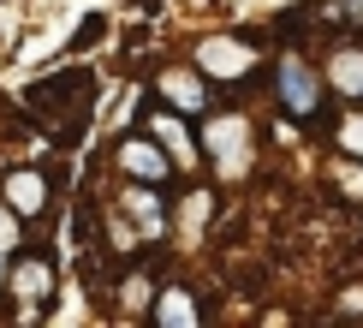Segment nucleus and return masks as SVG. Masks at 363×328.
Masks as SVG:
<instances>
[{"instance_id": "nucleus-1", "label": "nucleus", "mask_w": 363, "mask_h": 328, "mask_svg": "<svg viewBox=\"0 0 363 328\" xmlns=\"http://www.w3.org/2000/svg\"><path fill=\"white\" fill-rule=\"evenodd\" d=\"M274 96H280V108L292 114V119H310L322 114V78H315V66L310 60H298V54H286L280 66H274Z\"/></svg>"}, {"instance_id": "nucleus-2", "label": "nucleus", "mask_w": 363, "mask_h": 328, "mask_svg": "<svg viewBox=\"0 0 363 328\" xmlns=\"http://www.w3.org/2000/svg\"><path fill=\"white\" fill-rule=\"evenodd\" d=\"M113 161H119V173L138 179V185H167V173H173V161L161 155V138H125Z\"/></svg>"}, {"instance_id": "nucleus-3", "label": "nucleus", "mask_w": 363, "mask_h": 328, "mask_svg": "<svg viewBox=\"0 0 363 328\" xmlns=\"http://www.w3.org/2000/svg\"><path fill=\"white\" fill-rule=\"evenodd\" d=\"M12 293H18V298H36V305H48V293H54V257H42V251L18 257V268H12Z\"/></svg>"}, {"instance_id": "nucleus-4", "label": "nucleus", "mask_w": 363, "mask_h": 328, "mask_svg": "<svg viewBox=\"0 0 363 328\" xmlns=\"http://www.w3.org/2000/svg\"><path fill=\"white\" fill-rule=\"evenodd\" d=\"M203 72L208 78H245L250 72V54H245V42H233V36H215V42H203Z\"/></svg>"}, {"instance_id": "nucleus-5", "label": "nucleus", "mask_w": 363, "mask_h": 328, "mask_svg": "<svg viewBox=\"0 0 363 328\" xmlns=\"http://www.w3.org/2000/svg\"><path fill=\"white\" fill-rule=\"evenodd\" d=\"M6 203L18 209V221L42 215V209H48V179H42L36 168H18V173L6 179Z\"/></svg>"}, {"instance_id": "nucleus-6", "label": "nucleus", "mask_w": 363, "mask_h": 328, "mask_svg": "<svg viewBox=\"0 0 363 328\" xmlns=\"http://www.w3.org/2000/svg\"><path fill=\"white\" fill-rule=\"evenodd\" d=\"M161 96H167L179 114H203L208 108V89L196 84L191 72H161Z\"/></svg>"}, {"instance_id": "nucleus-7", "label": "nucleus", "mask_w": 363, "mask_h": 328, "mask_svg": "<svg viewBox=\"0 0 363 328\" xmlns=\"http://www.w3.org/2000/svg\"><path fill=\"white\" fill-rule=\"evenodd\" d=\"M208 149H220V168L226 173H238L245 168V119H215V126H208Z\"/></svg>"}, {"instance_id": "nucleus-8", "label": "nucleus", "mask_w": 363, "mask_h": 328, "mask_svg": "<svg viewBox=\"0 0 363 328\" xmlns=\"http://www.w3.org/2000/svg\"><path fill=\"white\" fill-rule=\"evenodd\" d=\"M328 84L345 89V96H363V48H340L328 60Z\"/></svg>"}, {"instance_id": "nucleus-9", "label": "nucleus", "mask_w": 363, "mask_h": 328, "mask_svg": "<svg viewBox=\"0 0 363 328\" xmlns=\"http://www.w3.org/2000/svg\"><path fill=\"white\" fill-rule=\"evenodd\" d=\"M125 209H131V221H138V233H143V239L167 233V209L149 197V191H125Z\"/></svg>"}, {"instance_id": "nucleus-10", "label": "nucleus", "mask_w": 363, "mask_h": 328, "mask_svg": "<svg viewBox=\"0 0 363 328\" xmlns=\"http://www.w3.org/2000/svg\"><path fill=\"white\" fill-rule=\"evenodd\" d=\"M155 138L173 149V168H196V149H191V138H185V126H179V119L161 114V119H155Z\"/></svg>"}, {"instance_id": "nucleus-11", "label": "nucleus", "mask_w": 363, "mask_h": 328, "mask_svg": "<svg viewBox=\"0 0 363 328\" xmlns=\"http://www.w3.org/2000/svg\"><path fill=\"white\" fill-rule=\"evenodd\" d=\"M155 317H161V322H203V310L191 305L185 287H167V293L155 298Z\"/></svg>"}, {"instance_id": "nucleus-12", "label": "nucleus", "mask_w": 363, "mask_h": 328, "mask_svg": "<svg viewBox=\"0 0 363 328\" xmlns=\"http://www.w3.org/2000/svg\"><path fill=\"white\" fill-rule=\"evenodd\" d=\"M101 36H108V18H101V12H89V18L78 24V36H72V54H84V48H96Z\"/></svg>"}, {"instance_id": "nucleus-13", "label": "nucleus", "mask_w": 363, "mask_h": 328, "mask_svg": "<svg viewBox=\"0 0 363 328\" xmlns=\"http://www.w3.org/2000/svg\"><path fill=\"white\" fill-rule=\"evenodd\" d=\"M12 245H18V209L6 203V209H0V263L12 257Z\"/></svg>"}, {"instance_id": "nucleus-14", "label": "nucleus", "mask_w": 363, "mask_h": 328, "mask_svg": "<svg viewBox=\"0 0 363 328\" xmlns=\"http://www.w3.org/2000/svg\"><path fill=\"white\" fill-rule=\"evenodd\" d=\"M334 24H352V30H363V0H334Z\"/></svg>"}, {"instance_id": "nucleus-15", "label": "nucleus", "mask_w": 363, "mask_h": 328, "mask_svg": "<svg viewBox=\"0 0 363 328\" xmlns=\"http://www.w3.org/2000/svg\"><path fill=\"white\" fill-rule=\"evenodd\" d=\"M125 305H131V310H143V305H149V280H143V275H131V280H125Z\"/></svg>"}, {"instance_id": "nucleus-16", "label": "nucleus", "mask_w": 363, "mask_h": 328, "mask_svg": "<svg viewBox=\"0 0 363 328\" xmlns=\"http://www.w3.org/2000/svg\"><path fill=\"white\" fill-rule=\"evenodd\" d=\"M352 143H357V149H363V131H357V138H352Z\"/></svg>"}]
</instances>
